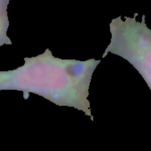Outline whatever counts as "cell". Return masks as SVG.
I'll return each mask as SVG.
<instances>
[{
  "instance_id": "1",
  "label": "cell",
  "mask_w": 151,
  "mask_h": 151,
  "mask_svg": "<svg viewBox=\"0 0 151 151\" xmlns=\"http://www.w3.org/2000/svg\"><path fill=\"white\" fill-rule=\"evenodd\" d=\"M101 60H64L55 58L50 49L24 59V65L0 71V91L34 93L60 107L84 112L93 119L88 101L93 74Z\"/></svg>"
},
{
  "instance_id": "2",
  "label": "cell",
  "mask_w": 151,
  "mask_h": 151,
  "mask_svg": "<svg viewBox=\"0 0 151 151\" xmlns=\"http://www.w3.org/2000/svg\"><path fill=\"white\" fill-rule=\"evenodd\" d=\"M134 17L121 16L113 19L109 24L110 43L102 58L109 52L126 60L139 73L151 91V29L147 26L145 15L141 22Z\"/></svg>"
},
{
  "instance_id": "3",
  "label": "cell",
  "mask_w": 151,
  "mask_h": 151,
  "mask_svg": "<svg viewBox=\"0 0 151 151\" xmlns=\"http://www.w3.org/2000/svg\"><path fill=\"white\" fill-rule=\"evenodd\" d=\"M8 28L9 18L7 9H0V46L4 45H12V41L7 36Z\"/></svg>"
},
{
  "instance_id": "4",
  "label": "cell",
  "mask_w": 151,
  "mask_h": 151,
  "mask_svg": "<svg viewBox=\"0 0 151 151\" xmlns=\"http://www.w3.org/2000/svg\"><path fill=\"white\" fill-rule=\"evenodd\" d=\"M10 0H0V9H7Z\"/></svg>"
}]
</instances>
